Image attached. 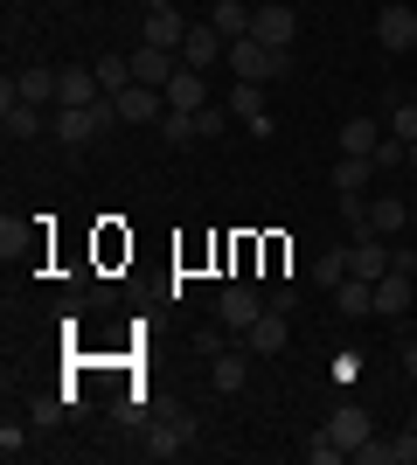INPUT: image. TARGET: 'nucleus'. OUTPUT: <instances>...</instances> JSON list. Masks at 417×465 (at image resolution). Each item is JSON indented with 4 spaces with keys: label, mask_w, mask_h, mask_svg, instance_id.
Masks as SVG:
<instances>
[{
    "label": "nucleus",
    "mask_w": 417,
    "mask_h": 465,
    "mask_svg": "<svg viewBox=\"0 0 417 465\" xmlns=\"http://www.w3.org/2000/svg\"><path fill=\"white\" fill-rule=\"evenodd\" d=\"M237 341H243V348H251V354H278V348H285V341H293V312L264 306L258 320H251V327L237 333Z\"/></svg>",
    "instance_id": "obj_4"
},
{
    "label": "nucleus",
    "mask_w": 417,
    "mask_h": 465,
    "mask_svg": "<svg viewBox=\"0 0 417 465\" xmlns=\"http://www.w3.org/2000/svg\"><path fill=\"white\" fill-rule=\"evenodd\" d=\"M230 112H237L251 133H272V112H264V84H237V91H230Z\"/></svg>",
    "instance_id": "obj_21"
},
{
    "label": "nucleus",
    "mask_w": 417,
    "mask_h": 465,
    "mask_svg": "<svg viewBox=\"0 0 417 465\" xmlns=\"http://www.w3.org/2000/svg\"><path fill=\"white\" fill-rule=\"evenodd\" d=\"M98 97H104V84H98V70H91V63L56 70V104H98Z\"/></svg>",
    "instance_id": "obj_11"
},
{
    "label": "nucleus",
    "mask_w": 417,
    "mask_h": 465,
    "mask_svg": "<svg viewBox=\"0 0 417 465\" xmlns=\"http://www.w3.org/2000/svg\"><path fill=\"white\" fill-rule=\"evenodd\" d=\"M403 167H411V174H417V139H411V146H403Z\"/></svg>",
    "instance_id": "obj_36"
},
{
    "label": "nucleus",
    "mask_w": 417,
    "mask_h": 465,
    "mask_svg": "<svg viewBox=\"0 0 417 465\" xmlns=\"http://www.w3.org/2000/svg\"><path fill=\"white\" fill-rule=\"evenodd\" d=\"M251 35H258V42H272V49H293V35H299V15L285 7V0H264L258 15H251Z\"/></svg>",
    "instance_id": "obj_7"
},
{
    "label": "nucleus",
    "mask_w": 417,
    "mask_h": 465,
    "mask_svg": "<svg viewBox=\"0 0 417 465\" xmlns=\"http://www.w3.org/2000/svg\"><path fill=\"white\" fill-rule=\"evenodd\" d=\"M15 91L28 97V104H42V112H49V104H56V70H42V63H28V70L15 77Z\"/></svg>",
    "instance_id": "obj_22"
},
{
    "label": "nucleus",
    "mask_w": 417,
    "mask_h": 465,
    "mask_svg": "<svg viewBox=\"0 0 417 465\" xmlns=\"http://www.w3.org/2000/svg\"><path fill=\"white\" fill-rule=\"evenodd\" d=\"M264 306H272V299H264L258 285H243V278H237V285H230V292L216 299V312H223V327H230V333H243V327H251V320H258Z\"/></svg>",
    "instance_id": "obj_6"
},
{
    "label": "nucleus",
    "mask_w": 417,
    "mask_h": 465,
    "mask_svg": "<svg viewBox=\"0 0 417 465\" xmlns=\"http://www.w3.org/2000/svg\"><path fill=\"white\" fill-rule=\"evenodd\" d=\"M146 7H174V0H146Z\"/></svg>",
    "instance_id": "obj_37"
},
{
    "label": "nucleus",
    "mask_w": 417,
    "mask_h": 465,
    "mask_svg": "<svg viewBox=\"0 0 417 465\" xmlns=\"http://www.w3.org/2000/svg\"><path fill=\"white\" fill-rule=\"evenodd\" d=\"M91 70H98L104 97H119V91H133V56H98V63H91Z\"/></svg>",
    "instance_id": "obj_26"
},
{
    "label": "nucleus",
    "mask_w": 417,
    "mask_h": 465,
    "mask_svg": "<svg viewBox=\"0 0 417 465\" xmlns=\"http://www.w3.org/2000/svg\"><path fill=\"white\" fill-rule=\"evenodd\" d=\"M411 430H417V417H411Z\"/></svg>",
    "instance_id": "obj_39"
},
{
    "label": "nucleus",
    "mask_w": 417,
    "mask_h": 465,
    "mask_svg": "<svg viewBox=\"0 0 417 465\" xmlns=\"http://www.w3.org/2000/svg\"><path fill=\"white\" fill-rule=\"evenodd\" d=\"M251 15H258V7H243V0H216V7H209V28H216L223 42H243L251 35Z\"/></svg>",
    "instance_id": "obj_19"
},
{
    "label": "nucleus",
    "mask_w": 417,
    "mask_h": 465,
    "mask_svg": "<svg viewBox=\"0 0 417 465\" xmlns=\"http://www.w3.org/2000/svg\"><path fill=\"white\" fill-rule=\"evenodd\" d=\"M376 146H382L376 118H348V125H341V153H376Z\"/></svg>",
    "instance_id": "obj_25"
},
{
    "label": "nucleus",
    "mask_w": 417,
    "mask_h": 465,
    "mask_svg": "<svg viewBox=\"0 0 417 465\" xmlns=\"http://www.w3.org/2000/svg\"><path fill=\"white\" fill-rule=\"evenodd\" d=\"M306 459H313V465H341V459H348V451H341L334 438H327V424H320L313 438H306Z\"/></svg>",
    "instance_id": "obj_29"
},
{
    "label": "nucleus",
    "mask_w": 417,
    "mask_h": 465,
    "mask_svg": "<svg viewBox=\"0 0 417 465\" xmlns=\"http://www.w3.org/2000/svg\"><path fill=\"white\" fill-rule=\"evenodd\" d=\"M369 174H376V160H369V153H341L334 188H341V194H362V188H369Z\"/></svg>",
    "instance_id": "obj_24"
},
{
    "label": "nucleus",
    "mask_w": 417,
    "mask_h": 465,
    "mask_svg": "<svg viewBox=\"0 0 417 465\" xmlns=\"http://www.w3.org/2000/svg\"><path fill=\"white\" fill-rule=\"evenodd\" d=\"M327 438H334V445L355 459V445H369V438H376V417H369L362 403H341L334 417H327Z\"/></svg>",
    "instance_id": "obj_5"
},
{
    "label": "nucleus",
    "mask_w": 417,
    "mask_h": 465,
    "mask_svg": "<svg viewBox=\"0 0 417 465\" xmlns=\"http://www.w3.org/2000/svg\"><path fill=\"white\" fill-rule=\"evenodd\" d=\"M411 104H417V91H411Z\"/></svg>",
    "instance_id": "obj_38"
},
{
    "label": "nucleus",
    "mask_w": 417,
    "mask_h": 465,
    "mask_svg": "<svg viewBox=\"0 0 417 465\" xmlns=\"http://www.w3.org/2000/svg\"><path fill=\"white\" fill-rule=\"evenodd\" d=\"M369 160H376V167H403V139H397V133H382V146H376Z\"/></svg>",
    "instance_id": "obj_33"
},
{
    "label": "nucleus",
    "mask_w": 417,
    "mask_h": 465,
    "mask_svg": "<svg viewBox=\"0 0 417 465\" xmlns=\"http://www.w3.org/2000/svg\"><path fill=\"white\" fill-rule=\"evenodd\" d=\"M341 223H348V243L376 236V230H369V202H362V194H341Z\"/></svg>",
    "instance_id": "obj_27"
},
{
    "label": "nucleus",
    "mask_w": 417,
    "mask_h": 465,
    "mask_svg": "<svg viewBox=\"0 0 417 465\" xmlns=\"http://www.w3.org/2000/svg\"><path fill=\"white\" fill-rule=\"evenodd\" d=\"M139 42L181 49V42H188V15H181V7H146V35H139Z\"/></svg>",
    "instance_id": "obj_13"
},
{
    "label": "nucleus",
    "mask_w": 417,
    "mask_h": 465,
    "mask_svg": "<svg viewBox=\"0 0 417 465\" xmlns=\"http://www.w3.org/2000/svg\"><path fill=\"white\" fill-rule=\"evenodd\" d=\"M188 445H195V417H181V424H154V430H146V459H181Z\"/></svg>",
    "instance_id": "obj_16"
},
{
    "label": "nucleus",
    "mask_w": 417,
    "mask_h": 465,
    "mask_svg": "<svg viewBox=\"0 0 417 465\" xmlns=\"http://www.w3.org/2000/svg\"><path fill=\"white\" fill-rule=\"evenodd\" d=\"M313 278H320V285H341V278H348V251H327L313 264Z\"/></svg>",
    "instance_id": "obj_30"
},
{
    "label": "nucleus",
    "mask_w": 417,
    "mask_h": 465,
    "mask_svg": "<svg viewBox=\"0 0 417 465\" xmlns=\"http://www.w3.org/2000/svg\"><path fill=\"white\" fill-rule=\"evenodd\" d=\"M376 42H382V49H390V56H403V49H417V15H411V7H403V0H390V7H382V15H376Z\"/></svg>",
    "instance_id": "obj_9"
},
{
    "label": "nucleus",
    "mask_w": 417,
    "mask_h": 465,
    "mask_svg": "<svg viewBox=\"0 0 417 465\" xmlns=\"http://www.w3.org/2000/svg\"><path fill=\"white\" fill-rule=\"evenodd\" d=\"M390 133L411 146V139H417V104H390Z\"/></svg>",
    "instance_id": "obj_31"
},
{
    "label": "nucleus",
    "mask_w": 417,
    "mask_h": 465,
    "mask_svg": "<svg viewBox=\"0 0 417 465\" xmlns=\"http://www.w3.org/2000/svg\"><path fill=\"white\" fill-rule=\"evenodd\" d=\"M334 306H341V320H369V312H376V278H341L334 285Z\"/></svg>",
    "instance_id": "obj_15"
},
{
    "label": "nucleus",
    "mask_w": 417,
    "mask_h": 465,
    "mask_svg": "<svg viewBox=\"0 0 417 465\" xmlns=\"http://www.w3.org/2000/svg\"><path fill=\"white\" fill-rule=\"evenodd\" d=\"M355 459L362 465H417V430H403V438H369V445H355Z\"/></svg>",
    "instance_id": "obj_18"
},
{
    "label": "nucleus",
    "mask_w": 417,
    "mask_h": 465,
    "mask_svg": "<svg viewBox=\"0 0 417 465\" xmlns=\"http://www.w3.org/2000/svg\"><path fill=\"white\" fill-rule=\"evenodd\" d=\"M42 125H49V118H42V104H28V97L15 91V77H7V84H0V133L21 146V139H35Z\"/></svg>",
    "instance_id": "obj_3"
},
{
    "label": "nucleus",
    "mask_w": 417,
    "mask_h": 465,
    "mask_svg": "<svg viewBox=\"0 0 417 465\" xmlns=\"http://www.w3.org/2000/svg\"><path fill=\"white\" fill-rule=\"evenodd\" d=\"M403 215H411V209H403V194H376V202H369V230H376V236H397Z\"/></svg>",
    "instance_id": "obj_23"
},
{
    "label": "nucleus",
    "mask_w": 417,
    "mask_h": 465,
    "mask_svg": "<svg viewBox=\"0 0 417 465\" xmlns=\"http://www.w3.org/2000/svg\"><path fill=\"white\" fill-rule=\"evenodd\" d=\"M112 118H119V97H98V104H56L49 133H56L63 146H91V139H98Z\"/></svg>",
    "instance_id": "obj_1"
},
{
    "label": "nucleus",
    "mask_w": 417,
    "mask_h": 465,
    "mask_svg": "<svg viewBox=\"0 0 417 465\" xmlns=\"http://www.w3.org/2000/svg\"><path fill=\"white\" fill-rule=\"evenodd\" d=\"M202 104H209V84H202V70L181 63L174 77H167V112H202Z\"/></svg>",
    "instance_id": "obj_17"
},
{
    "label": "nucleus",
    "mask_w": 417,
    "mask_h": 465,
    "mask_svg": "<svg viewBox=\"0 0 417 465\" xmlns=\"http://www.w3.org/2000/svg\"><path fill=\"white\" fill-rule=\"evenodd\" d=\"M230 70H237V84H272V77H285L293 70V49H272V42H258V35H243V42H230Z\"/></svg>",
    "instance_id": "obj_2"
},
{
    "label": "nucleus",
    "mask_w": 417,
    "mask_h": 465,
    "mask_svg": "<svg viewBox=\"0 0 417 465\" xmlns=\"http://www.w3.org/2000/svg\"><path fill=\"white\" fill-rule=\"evenodd\" d=\"M160 133H167V146H188V139H202V133H195V112H167V118H160Z\"/></svg>",
    "instance_id": "obj_28"
},
{
    "label": "nucleus",
    "mask_w": 417,
    "mask_h": 465,
    "mask_svg": "<svg viewBox=\"0 0 417 465\" xmlns=\"http://www.w3.org/2000/svg\"><path fill=\"white\" fill-rule=\"evenodd\" d=\"M403 375H417V333L403 341Z\"/></svg>",
    "instance_id": "obj_35"
},
{
    "label": "nucleus",
    "mask_w": 417,
    "mask_h": 465,
    "mask_svg": "<svg viewBox=\"0 0 417 465\" xmlns=\"http://www.w3.org/2000/svg\"><path fill=\"white\" fill-rule=\"evenodd\" d=\"M223 56H230V42H223L209 21L188 28V42H181V63H188V70H209V63H223Z\"/></svg>",
    "instance_id": "obj_14"
},
{
    "label": "nucleus",
    "mask_w": 417,
    "mask_h": 465,
    "mask_svg": "<svg viewBox=\"0 0 417 465\" xmlns=\"http://www.w3.org/2000/svg\"><path fill=\"white\" fill-rule=\"evenodd\" d=\"M181 70V49H154V42H139L133 49V84H154V91H167V77Z\"/></svg>",
    "instance_id": "obj_10"
},
{
    "label": "nucleus",
    "mask_w": 417,
    "mask_h": 465,
    "mask_svg": "<svg viewBox=\"0 0 417 465\" xmlns=\"http://www.w3.org/2000/svg\"><path fill=\"white\" fill-rule=\"evenodd\" d=\"M209 382H216V396H243V389H251V348L237 341V354L230 348L209 354Z\"/></svg>",
    "instance_id": "obj_8"
},
{
    "label": "nucleus",
    "mask_w": 417,
    "mask_h": 465,
    "mask_svg": "<svg viewBox=\"0 0 417 465\" xmlns=\"http://www.w3.org/2000/svg\"><path fill=\"white\" fill-rule=\"evenodd\" d=\"M223 125H230V112H209V104H202V112H195V133H202V139H216Z\"/></svg>",
    "instance_id": "obj_34"
},
{
    "label": "nucleus",
    "mask_w": 417,
    "mask_h": 465,
    "mask_svg": "<svg viewBox=\"0 0 417 465\" xmlns=\"http://www.w3.org/2000/svg\"><path fill=\"white\" fill-rule=\"evenodd\" d=\"M348 272H355V278H382V272H390V243H382V236L348 243Z\"/></svg>",
    "instance_id": "obj_20"
},
{
    "label": "nucleus",
    "mask_w": 417,
    "mask_h": 465,
    "mask_svg": "<svg viewBox=\"0 0 417 465\" xmlns=\"http://www.w3.org/2000/svg\"><path fill=\"white\" fill-rule=\"evenodd\" d=\"M21 451H28V430H21V424H0V459L15 465Z\"/></svg>",
    "instance_id": "obj_32"
},
{
    "label": "nucleus",
    "mask_w": 417,
    "mask_h": 465,
    "mask_svg": "<svg viewBox=\"0 0 417 465\" xmlns=\"http://www.w3.org/2000/svg\"><path fill=\"white\" fill-rule=\"evenodd\" d=\"M119 118H125V125H154V118H167V91H154V84L119 91Z\"/></svg>",
    "instance_id": "obj_12"
}]
</instances>
